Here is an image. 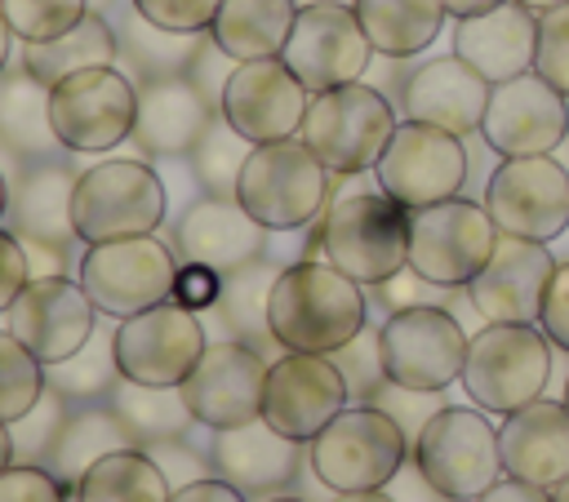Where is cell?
Instances as JSON below:
<instances>
[{"label":"cell","mask_w":569,"mask_h":502,"mask_svg":"<svg viewBox=\"0 0 569 502\" xmlns=\"http://www.w3.org/2000/svg\"><path fill=\"white\" fill-rule=\"evenodd\" d=\"M178 267L182 262L173 258V249L164 240H156V235H124V240L84 244L76 280L93 298L98 315L129 320V315L173 298Z\"/></svg>","instance_id":"8fae6325"},{"label":"cell","mask_w":569,"mask_h":502,"mask_svg":"<svg viewBox=\"0 0 569 502\" xmlns=\"http://www.w3.org/2000/svg\"><path fill=\"white\" fill-rule=\"evenodd\" d=\"M333 364L342 369L347 386L360 391V395H373L378 382H387L382 360H378V333H369V329H360L347 347H338V351H333Z\"/></svg>","instance_id":"7dc6e473"},{"label":"cell","mask_w":569,"mask_h":502,"mask_svg":"<svg viewBox=\"0 0 569 502\" xmlns=\"http://www.w3.org/2000/svg\"><path fill=\"white\" fill-rule=\"evenodd\" d=\"M351 9L360 18L373 53H382V58L422 53L449 18L440 0H356Z\"/></svg>","instance_id":"836d02e7"},{"label":"cell","mask_w":569,"mask_h":502,"mask_svg":"<svg viewBox=\"0 0 569 502\" xmlns=\"http://www.w3.org/2000/svg\"><path fill=\"white\" fill-rule=\"evenodd\" d=\"M485 209L502 235L547 244L569 227V169L551 155H507L489 173Z\"/></svg>","instance_id":"9a60e30c"},{"label":"cell","mask_w":569,"mask_h":502,"mask_svg":"<svg viewBox=\"0 0 569 502\" xmlns=\"http://www.w3.org/2000/svg\"><path fill=\"white\" fill-rule=\"evenodd\" d=\"M44 378H49V391H58L67 404H93V400H107L111 386L120 382V364H116V329L107 333V324L93 329V338L58 360V364H44Z\"/></svg>","instance_id":"f35d334b"},{"label":"cell","mask_w":569,"mask_h":502,"mask_svg":"<svg viewBox=\"0 0 569 502\" xmlns=\"http://www.w3.org/2000/svg\"><path fill=\"white\" fill-rule=\"evenodd\" d=\"M173 249L182 262H200L227 275L267 253V227L236 195H200L182 209L173 227Z\"/></svg>","instance_id":"d4e9b609"},{"label":"cell","mask_w":569,"mask_h":502,"mask_svg":"<svg viewBox=\"0 0 569 502\" xmlns=\"http://www.w3.org/2000/svg\"><path fill=\"white\" fill-rule=\"evenodd\" d=\"M476 502H551V489H538L529 480H516V475H502L498 484H489Z\"/></svg>","instance_id":"11a10c76"},{"label":"cell","mask_w":569,"mask_h":502,"mask_svg":"<svg viewBox=\"0 0 569 502\" xmlns=\"http://www.w3.org/2000/svg\"><path fill=\"white\" fill-rule=\"evenodd\" d=\"M111 27H116V40H120V58H116V62L129 67L133 84L156 80V76H178V71H187L191 58H196V49H200V40H204V36L164 31V27L147 22V18L133 9V0H129V13H124L120 22H111Z\"/></svg>","instance_id":"8d00e7d4"},{"label":"cell","mask_w":569,"mask_h":502,"mask_svg":"<svg viewBox=\"0 0 569 502\" xmlns=\"http://www.w3.org/2000/svg\"><path fill=\"white\" fill-rule=\"evenodd\" d=\"M133 9L164 27V31H187V36H204L222 9V0H133Z\"/></svg>","instance_id":"f6af8a7d"},{"label":"cell","mask_w":569,"mask_h":502,"mask_svg":"<svg viewBox=\"0 0 569 502\" xmlns=\"http://www.w3.org/2000/svg\"><path fill=\"white\" fill-rule=\"evenodd\" d=\"M440 4H445L449 18H471V13H485V9H493L502 0H440Z\"/></svg>","instance_id":"9f6ffc18"},{"label":"cell","mask_w":569,"mask_h":502,"mask_svg":"<svg viewBox=\"0 0 569 502\" xmlns=\"http://www.w3.org/2000/svg\"><path fill=\"white\" fill-rule=\"evenodd\" d=\"M49 391L44 364L4 329L0 333V422H18Z\"/></svg>","instance_id":"60d3db41"},{"label":"cell","mask_w":569,"mask_h":502,"mask_svg":"<svg viewBox=\"0 0 569 502\" xmlns=\"http://www.w3.org/2000/svg\"><path fill=\"white\" fill-rule=\"evenodd\" d=\"M498 222L485 204L449 195L409 213V271L436 289H467L498 249Z\"/></svg>","instance_id":"9c48e42d"},{"label":"cell","mask_w":569,"mask_h":502,"mask_svg":"<svg viewBox=\"0 0 569 502\" xmlns=\"http://www.w3.org/2000/svg\"><path fill=\"white\" fill-rule=\"evenodd\" d=\"M329 178L333 173L302 138L258 142L240 169L236 200L267 231H298L329 209Z\"/></svg>","instance_id":"8992f818"},{"label":"cell","mask_w":569,"mask_h":502,"mask_svg":"<svg viewBox=\"0 0 569 502\" xmlns=\"http://www.w3.org/2000/svg\"><path fill=\"white\" fill-rule=\"evenodd\" d=\"M538 49V13L520 0H502L485 13L453 22V53L476 67L489 84H502L520 71H533Z\"/></svg>","instance_id":"4316f807"},{"label":"cell","mask_w":569,"mask_h":502,"mask_svg":"<svg viewBox=\"0 0 569 502\" xmlns=\"http://www.w3.org/2000/svg\"><path fill=\"white\" fill-rule=\"evenodd\" d=\"M373 178H378V191H387L409 213L440 204V200L458 195L467 182L462 138L449 129L422 124V120H400L387 151L373 164Z\"/></svg>","instance_id":"4fadbf2b"},{"label":"cell","mask_w":569,"mask_h":502,"mask_svg":"<svg viewBox=\"0 0 569 502\" xmlns=\"http://www.w3.org/2000/svg\"><path fill=\"white\" fill-rule=\"evenodd\" d=\"M369 320L365 284L342 275L325 258H302L280 267L267 302V324L276 347L307 351V355H333L347 347Z\"/></svg>","instance_id":"6da1fadb"},{"label":"cell","mask_w":569,"mask_h":502,"mask_svg":"<svg viewBox=\"0 0 569 502\" xmlns=\"http://www.w3.org/2000/svg\"><path fill=\"white\" fill-rule=\"evenodd\" d=\"M13 40H18V36L9 31V22H4V13H0V71L9 67V53H13Z\"/></svg>","instance_id":"91938a15"},{"label":"cell","mask_w":569,"mask_h":502,"mask_svg":"<svg viewBox=\"0 0 569 502\" xmlns=\"http://www.w3.org/2000/svg\"><path fill=\"white\" fill-rule=\"evenodd\" d=\"M169 498L173 484L147 444H129L98 458L76 484V502H169Z\"/></svg>","instance_id":"e575fe53"},{"label":"cell","mask_w":569,"mask_h":502,"mask_svg":"<svg viewBox=\"0 0 569 502\" xmlns=\"http://www.w3.org/2000/svg\"><path fill=\"white\" fill-rule=\"evenodd\" d=\"M222 293V271L200 267V262H182L178 267V284H173V302L191 307V311H209Z\"/></svg>","instance_id":"816d5d0a"},{"label":"cell","mask_w":569,"mask_h":502,"mask_svg":"<svg viewBox=\"0 0 569 502\" xmlns=\"http://www.w3.org/2000/svg\"><path fill=\"white\" fill-rule=\"evenodd\" d=\"M276 275H280V262H271L267 253L222 275V293H218V302H213L218 324H222V338L249 342V347H258V351H262L267 342H276V338H271V324H267V302H271Z\"/></svg>","instance_id":"d590c367"},{"label":"cell","mask_w":569,"mask_h":502,"mask_svg":"<svg viewBox=\"0 0 569 502\" xmlns=\"http://www.w3.org/2000/svg\"><path fill=\"white\" fill-rule=\"evenodd\" d=\"M413 471L445 502H476L489 484L502 480L498 426L485 409L445 404L413 435Z\"/></svg>","instance_id":"277c9868"},{"label":"cell","mask_w":569,"mask_h":502,"mask_svg":"<svg viewBox=\"0 0 569 502\" xmlns=\"http://www.w3.org/2000/svg\"><path fill=\"white\" fill-rule=\"evenodd\" d=\"M147 449H151V458L160 462V471L169 475L173 489H182V484H191V480H200V475H213V466H209V449H204V444L196 449L187 435L156 440V444H147Z\"/></svg>","instance_id":"c3c4849f"},{"label":"cell","mask_w":569,"mask_h":502,"mask_svg":"<svg viewBox=\"0 0 569 502\" xmlns=\"http://www.w3.org/2000/svg\"><path fill=\"white\" fill-rule=\"evenodd\" d=\"M129 444H138V440L129 435V426L120 422V413L111 409V400H107V404H80V409L67 413V422L58 426L44 466L76 493V484L84 480V471H89L98 458H107V453H116V449H129Z\"/></svg>","instance_id":"4dcf8cb0"},{"label":"cell","mask_w":569,"mask_h":502,"mask_svg":"<svg viewBox=\"0 0 569 502\" xmlns=\"http://www.w3.org/2000/svg\"><path fill=\"white\" fill-rule=\"evenodd\" d=\"M169 213V191L147 160H98L80 169L71 191V222L80 244L156 235Z\"/></svg>","instance_id":"52a82bcc"},{"label":"cell","mask_w":569,"mask_h":502,"mask_svg":"<svg viewBox=\"0 0 569 502\" xmlns=\"http://www.w3.org/2000/svg\"><path fill=\"white\" fill-rule=\"evenodd\" d=\"M533 71L551 80L569 98V0L538 13V49H533Z\"/></svg>","instance_id":"ee69618b"},{"label":"cell","mask_w":569,"mask_h":502,"mask_svg":"<svg viewBox=\"0 0 569 502\" xmlns=\"http://www.w3.org/2000/svg\"><path fill=\"white\" fill-rule=\"evenodd\" d=\"M293 18H298V0H222L209 36L236 62L276 58L293 31Z\"/></svg>","instance_id":"1f68e13d"},{"label":"cell","mask_w":569,"mask_h":502,"mask_svg":"<svg viewBox=\"0 0 569 502\" xmlns=\"http://www.w3.org/2000/svg\"><path fill=\"white\" fill-rule=\"evenodd\" d=\"M4 213H9V178L0 169V222H4Z\"/></svg>","instance_id":"6125c7cd"},{"label":"cell","mask_w":569,"mask_h":502,"mask_svg":"<svg viewBox=\"0 0 569 502\" xmlns=\"http://www.w3.org/2000/svg\"><path fill=\"white\" fill-rule=\"evenodd\" d=\"M249 151H253V142L244 133H236L227 124V116L218 111L209 120V129L200 133V142L187 151L191 178L200 182L204 195H236V182H240V169H244Z\"/></svg>","instance_id":"ab89813d"},{"label":"cell","mask_w":569,"mask_h":502,"mask_svg":"<svg viewBox=\"0 0 569 502\" xmlns=\"http://www.w3.org/2000/svg\"><path fill=\"white\" fill-rule=\"evenodd\" d=\"M262 502H302V498H289V493H276V498H262Z\"/></svg>","instance_id":"e7e4bbea"},{"label":"cell","mask_w":569,"mask_h":502,"mask_svg":"<svg viewBox=\"0 0 569 502\" xmlns=\"http://www.w3.org/2000/svg\"><path fill=\"white\" fill-rule=\"evenodd\" d=\"M489 89L493 84L476 67H467L458 53H449V58H431L418 71H409L400 107H405V120H422V124L467 138L485 120Z\"/></svg>","instance_id":"484cf974"},{"label":"cell","mask_w":569,"mask_h":502,"mask_svg":"<svg viewBox=\"0 0 569 502\" xmlns=\"http://www.w3.org/2000/svg\"><path fill=\"white\" fill-rule=\"evenodd\" d=\"M107 400H111V409L120 413V422L129 426V435L138 444L173 440V435H187L196 426V418L182 400V386H147V382L120 378Z\"/></svg>","instance_id":"74e56055"},{"label":"cell","mask_w":569,"mask_h":502,"mask_svg":"<svg viewBox=\"0 0 569 502\" xmlns=\"http://www.w3.org/2000/svg\"><path fill=\"white\" fill-rule=\"evenodd\" d=\"M0 13L18 44H40L71 31L89 13V0H0Z\"/></svg>","instance_id":"b9f144b4"},{"label":"cell","mask_w":569,"mask_h":502,"mask_svg":"<svg viewBox=\"0 0 569 502\" xmlns=\"http://www.w3.org/2000/svg\"><path fill=\"white\" fill-rule=\"evenodd\" d=\"M4 315H9V333L40 364H58L76 355L98 329V307L84 293V284L71 275H31Z\"/></svg>","instance_id":"d6986e66"},{"label":"cell","mask_w":569,"mask_h":502,"mask_svg":"<svg viewBox=\"0 0 569 502\" xmlns=\"http://www.w3.org/2000/svg\"><path fill=\"white\" fill-rule=\"evenodd\" d=\"M525 9H533V13H547V9H556V4H565V0H520Z\"/></svg>","instance_id":"94428289"},{"label":"cell","mask_w":569,"mask_h":502,"mask_svg":"<svg viewBox=\"0 0 569 502\" xmlns=\"http://www.w3.org/2000/svg\"><path fill=\"white\" fill-rule=\"evenodd\" d=\"M27 280H31L27 249H22V240L9 227H0V311L13 307V298L27 289Z\"/></svg>","instance_id":"f5cc1de1"},{"label":"cell","mask_w":569,"mask_h":502,"mask_svg":"<svg viewBox=\"0 0 569 502\" xmlns=\"http://www.w3.org/2000/svg\"><path fill=\"white\" fill-rule=\"evenodd\" d=\"M267 369L271 364L258 347L236 342V338H218L204 347L196 369L182 378V400L204 431L253 422V418H262Z\"/></svg>","instance_id":"e0dca14e"},{"label":"cell","mask_w":569,"mask_h":502,"mask_svg":"<svg viewBox=\"0 0 569 502\" xmlns=\"http://www.w3.org/2000/svg\"><path fill=\"white\" fill-rule=\"evenodd\" d=\"M209 333L200 315L182 302H156L129 320H116V364L120 378L147 386H182V378L204 355Z\"/></svg>","instance_id":"5bb4252c"},{"label":"cell","mask_w":569,"mask_h":502,"mask_svg":"<svg viewBox=\"0 0 569 502\" xmlns=\"http://www.w3.org/2000/svg\"><path fill=\"white\" fill-rule=\"evenodd\" d=\"M76 169L62 160H31L18 182L9 187V231L22 244H49V249H71L76 222H71V191H76Z\"/></svg>","instance_id":"f1b7e54d"},{"label":"cell","mask_w":569,"mask_h":502,"mask_svg":"<svg viewBox=\"0 0 569 502\" xmlns=\"http://www.w3.org/2000/svg\"><path fill=\"white\" fill-rule=\"evenodd\" d=\"M551 502H569V475H565V480L551 489Z\"/></svg>","instance_id":"be15d7a7"},{"label":"cell","mask_w":569,"mask_h":502,"mask_svg":"<svg viewBox=\"0 0 569 502\" xmlns=\"http://www.w3.org/2000/svg\"><path fill=\"white\" fill-rule=\"evenodd\" d=\"M0 147L22 164L67 151L53 133L49 84L40 76H31L22 62L0 71Z\"/></svg>","instance_id":"f546056e"},{"label":"cell","mask_w":569,"mask_h":502,"mask_svg":"<svg viewBox=\"0 0 569 502\" xmlns=\"http://www.w3.org/2000/svg\"><path fill=\"white\" fill-rule=\"evenodd\" d=\"M551 275L556 258L542 240L498 235V249L485 262V271L467 284V298L493 324H538Z\"/></svg>","instance_id":"7402d4cb"},{"label":"cell","mask_w":569,"mask_h":502,"mask_svg":"<svg viewBox=\"0 0 569 502\" xmlns=\"http://www.w3.org/2000/svg\"><path fill=\"white\" fill-rule=\"evenodd\" d=\"M307 102H311V89L276 53V58L236 62V71L227 76V89H222L218 111L227 116V124L236 133H244L258 147V142L298 138L302 116H307Z\"/></svg>","instance_id":"ffe728a7"},{"label":"cell","mask_w":569,"mask_h":502,"mask_svg":"<svg viewBox=\"0 0 569 502\" xmlns=\"http://www.w3.org/2000/svg\"><path fill=\"white\" fill-rule=\"evenodd\" d=\"M333 502H396V498L382 489H360V493H333Z\"/></svg>","instance_id":"6f0895ef"},{"label":"cell","mask_w":569,"mask_h":502,"mask_svg":"<svg viewBox=\"0 0 569 502\" xmlns=\"http://www.w3.org/2000/svg\"><path fill=\"white\" fill-rule=\"evenodd\" d=\"M565 409H569V382H565Z\"/></svg>","instance_id":"003e7915"},{"label":"cell","mask_w":569,"mask_h":502,"mask_svg":"<svg viewBox=\"0 0 569 502\" xmlns=\"http://www.w3.org/2000/svg\"><path fill=\"white\" fill-rule=\"evenodd\" d=\"M551 378V338L538 324H485L467 342L462 391L485 413H516L542 395Z\"/></svg>","instance_id":"ba28073f"},{"label":"cell","mask_w":569,"mask_h":502,"mask_svg":"<svg viewBox=\"0 0 569 502\" xmlns=\"http://www.w3.org/2000/svg\"><path fill=\"white\" fill-rule=\"evenodd\" d=\"M485 142L507 155H551L569 133L565 93L538 71H520L489 89V107L480 120Z\"/></svg>","instance_id":"44dd1931"},{"label":"cell","mask_w":569,"mask_h":502,"mask_svg":"<svg viewBox=\"0 0 569 502\" xmlns=\"http://www.w3.org/2000/svg\"><path fill=\"white\" fill-rule=\"evenodd\" d=\"M213 116L218 107L204 98V89L187 71L156 76L138 84V116H133L129 142L151 160H178L200 142Z\"/></svg>","instance_id":"cb8c5ba5"},{"label":"cell","mask_w":569,"mask_h":502,"mask_svg":"<svg viewBox=\"0 0 569 502\" xmlns=\"http://www.w3.org/2000/svg\"><path fill=\"white\" fill-rule=\"evenodd\" d=\"M467 342L471 338L462 333V324L436 302L396 307L378 324V360L387 382L422 395H436L462 378Z\"/></svg>","instance_id":"30bf717a"},{"label":"cell","mask_w":569,"mask_h":502,"mask_svg":"<svg viewBox=\"0 0 569 502\" xmlns=\"http://www.w3.org/2000/svg\"><path fill=\"white\" fill-rule=\"evenodd\" d=\"M49 116H53V133L67 151L102 155V151L129 142L133 116H138V84L116 62L76 71L49 89Z\"/></svg>","instance_id":"7c38bea8"},{"label":"cell","mask_w":569,"mask_h":502,"mask_svg":"<svg viewBox=\"0 0 569 502\" xmlns=\"http://www.w3.org/2000/svg\"><path fill=\"white\" fill-rule=\"evenodd\" d=\"M67 413H71L67 400L58 391H44L31 413H22L18 422H9V431H13V462H40L44 466L49 444H53L58 426L67 422Z\"/></svg>","instance_id":"7bdbcfd3"},{"label":"cell","mask_w":569,"mask_h":502,"mask_svg":"<svg viewBox=\"0 0 569 502\" xmlns=\"http://www.w3.org/2000/svg\"><path fill=\"white\" fill-rule=\"evenodd\" d=\"M280 58L311 93H320V89L360 80L373 58V44L351 4L320 0V4H298L293 31H289Z\"/></svg>","instance_id":"2e32d148"},{"label":"cell","mask_w":569,"mask_h":502,"mask_svg":"<svg viewBox=\"0 0 569 502\" xmlns=\"http://www.w3.org/2000/svg\"><path fill=\"white\" fill-rule=\"evenodd\" d=\"M351 400V386L333 355H307V351H284L267 369V395H262V418L298 440L311 444Z\"/></svg>","instance_id":"ac0fdd59"},{"label":"cell","mask_w":569,"mask_h":502,"mask_svg":"<svg viewBox=\"0 0 569 502\" xmlns=\"http://www.w3.org/2000/svg\"><path fill=\"white\" fill-rule=\"evenodd\" d=\"M236 71V58L231 53H222L218 44H213V36L204 31V40H200V49H196V58H191V67H187V76L204 89V98L218 107L222 102V89H227V76Z\"/></svg>","instance_id":"681fc988"},{"label":"cell","mask_w":569,"mask_h":502,"mask_svg":"<svg viewBox=\"0 0 569 502\" xmlns=\"http://www.w3.org/2000/svg\"><path fill=\"white\" fill-rule=\"evenodd\" d=\"M169 502H249V498H244L231 480H222V475H200V480L173 489Z\"/></svg>","instance_id":"db71d44e"},{"label":"cell","mask_w":569,"mask_h":502,"mask_svg":"<svg viewBox=\"0 0 569 502\" xmlns=\"http://www.w3.org/2000/svg\"><path fill=\"white\" fill-rule=\"evenodd\" d=\"M538 329L551 338V347L569 351V262H556V275H551L547 298H542Z\"/></svg>","instance_id":"f907efd6"},{"label":"cell","mask_w":569,"mask_h":502,"mask_svg":"<svg viewBox=\"0 0 569 502\" xmlns=\"http://www.w3.org/2000/svg\"><path fill=\"white\" fill-rule=\"evenodd\" d=\"M316 253L356 284H387L409 267V209L387 191H342L316 218Z\"/></svg>","instance_id":"7a4b0ae2"},{"label":"cell","mask_w":569,"mask_h":502,"mask_svg":"<svg viewBox=\"0 0 569 502\" xmlns=\"http://www.w3.org/2000/svg\"><path fill=\"white\" fill-rule=\"evenodd\" d=\"M409 458V435L405 426L369 404H347L311 444L307 462L316 480L333 493H360V489H382L405 471Z\"/></svg>","instance_id":"3957f363"},{"label":"cell","mask_w":569,"mask_h":502,"mask_svg":"<svg viewBox=\"0 0 569 502\" xmlns=\"http://www.w3.org/2000/svg\"><path fill=\"white\" fill-rule=\"evenodd\" d=\"M120 58V40H116V27L111 18L102 13H84L71 31L53 36V40H40V44H22V67L31 76H40L49 89L76 71H89V67H111Z\"/></svg>","instance_id":"d6a6232c"},{"label":"cell","mask_w":569,"mask_h":502,"mask_svg":"<svg viewBox=\"0 0 569 502\" xmlns=\"http://www.w3.org/2000/svg\"><path fill=\"white\" fill-rule=\"evenodd\" d=\"M13 466V431H9V422H0V475Z\"/></svg>","instance_id":"680465c9"},{"label":"cell","mask_w":569,"mask_h":502,"mask_svg":"<svg viewBox=\"0 0 569 502\" xmlns=\"http://www.w3.org/2000/svg\"><path fill=\"white\" fill-rule=\"evenodd\" d=\"M71 489L40 462H13L0 475V502H67Z\"/></svg>","instance_id":"bcb514c9"},{"label":"cell","mask_w":569,"mask_h":502,"mask_svg":"<svg viewBox=\"0 0 569 502\" xmlns=\"http://www.w3.org/2000/svg\"><path fill=\"white\" fill-rule=\"evenodd\" d=\"M213 475L231 480L244 498H276L284 484H293L302 466V444L280 435L267 418L209 431L204 440Z\"/></svg>","instance_id":"603a6c76"},{"label":"cell","mask_w":569,"mask_h":502,"mask_svg":"<svg viewBox=\"0 0 569 502\" xmlns=\"http://www.w3.org/2000/svg\"><path fill=\"white\" fill-rule=\"evenodd\" d=\"M502 475L529 480L538 489H556L569 475V409L565 400H533L502 418L498 426Z\"/></svg>","instance_id":"83f0119b"},{"label":"cell","mask_w":569,"mask_h":502,"mask_svg":"<svg viewBox=\"0 0 569 502\" xmlns=\"http://www.w3.org/2000/svg\"><path fill=\"white\" fill-rule=\"evenodd\" d=\"M396 124L400 120H396L391 102L373 84L351 80V84L311 93L298 138L320 155V164L333 178H356L378 164Z\"/></svg>","instance_id":"5b68a950"},{"label":"cell","mask_w":569,"mask_h":502,"mask_svg":"<svg viewBox=\"0 0 569 502\" xmlns=\"http://www.w3.org/2000/svg\"><path fill=\"white\" fill-rule=\"evenodd\" d=\"M298 4H320V0H298ZM338 4H356V0H338Z\"/></svg>","instance_id":"03108f58"}]
</instances>
